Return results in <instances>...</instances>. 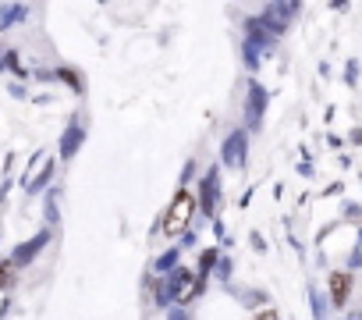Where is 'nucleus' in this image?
<instances>
[{
  "mask_svg": "<svg viewBox=\"0 0 362 320\" xmlns=\"http://www.w3.org/2000/svg\"><path fill=\"white\" fill-rule=\"evenodd\" d=\"M192 214H196V200H192V193H177L174 203H170V210H167V217H163V232H167V235H181V232L189 228Z\"/></svg>",
  "mask_w": 362,
  "mask_h": 320,
  "instance_id": "obj_1",
  "label": "nucleus"
},
{
  "mask_svg": "<svg viewBox=\"0 0 362 320\" xmlns=\"http://www.w3.org/2000/svg\"><path fill=\"white\" fill-rule=\"evenodd\" d=\"M348 292H351V278L344 274V270H337V274H330V299L341 306L344 299H348Z\"/></svg>",
  "mask_w": 362,
  "mask_h": 320,
  "instance_id": "obj_2",
  "label": "nucleus"
},
{
  "mask_svg": "<svg viewBox=\"0 0 362 320\" xmlns=\"http://www.w3.org/2000/svg\"><path fill=\"white\" fill-rule=\"evenodd\" d=\"M11 281H15V263L4 260V263H0V285H11Z\"/></svg>",
  "mask_w": 362,
  "mask_h": 320,
  "instance_id": "obj_3",
  "label": "nucleus"
},
{
  "mask_svg": "<svg viewBox=\"0 0 362 320\" xmlns=\"http://www.w3.org/2000/svg\"><path fill=\"white\" fill-rule=\"evenodd\" d=\"M256 320H281V316H277V313H274V309H263V313H259V316H256Z\"/></svg>",
  "mask_w": 362,
  "mask_h": 320,
  "instance_id": "obj_4",
  "label": "nucleus"
}]
</instances>
